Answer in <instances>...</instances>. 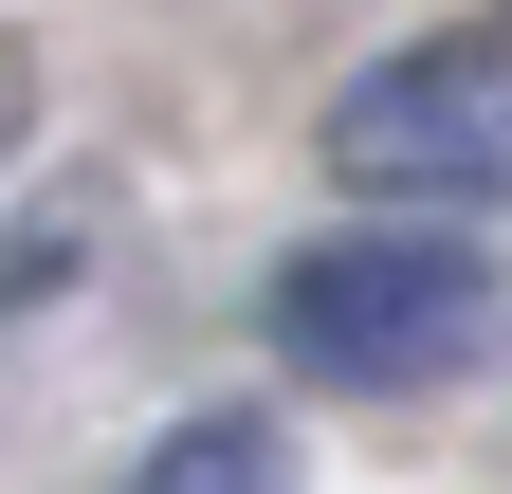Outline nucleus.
<instances>
[{
    "label": "nucleus",
    "mask_w": 512,
    "mask_h": 494,
    "mask_svg": "<svg viewBox=\"0 0 512 494\" xmlns=\"http://www.w3.org/2000/svg\"><path fill=\"white\" fill-rule=\"evenodd\" d=\"M494 348V257H458L439 220H348L275 275V366L348 403H403V385H458Z\"/></svg>",
    "instance_id": "1"
},
{
    "label": "nucleus",
    "mask_w": 512,
    "mask_h": 494,
    "mask_svg": "<svg viewBox=\"0 0 512 494\" xmlns=\"http://www.w3.org/2000/svg\"><path fill=\"white\" fill-rule=\"evenodd\" d=\"M494 37H512V0H494Z\"/></svg>",
    "instance_id": "5"
},
{
    "label": "nucleus",
    "mask_w": 512,
    "mask_h": 494,
    "mask_svg": "<svg viewBox=\"0 0 512 494\" xmlns=\"http://www.w3.org/2000/svg\"><path fill=\"white\" fill-rule=\"evenodd\" d=\"M0 147H19V37H0Z\"/></svg>",
    "instance_id": "4"
},
{
    "label": "nucleus",
    "mask_w": 512,
    "mask_h": 494,
    "mask_svg": "<svg viewBox=\"0 0 512 494\" xmlns=\"http://www.w3.org/2000/svg\"><path fill=\"white\" fill-rule=\"evenodd\" d=\"M128 494H293V440L275 421H183V440H147Z\"/></svg>",
    "instance_id": "3"
},
{
    "label": "nucleus",
    "mask_w": 512,
    "mask_h": 494,
    "mask_svg": "<svg viewBox=\"0 0 512 494\" xmlns=\"http://www.w3.org/2000/svg\"><path fill=\"white\" fill-rule=\"evenodd\" d=\"M330 183L348 202H403V220H458L512 202V37H403L330 92Z\"/></svg>",
    "instance_id": "2"
}]
</instances>
